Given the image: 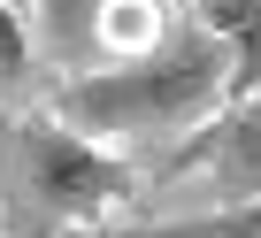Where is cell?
<instances>
[{
  "label": "cell",
  "instance_id": "277c9868",
  "mask_svg": "<svg viewBox=\"0 0 261 238\" xmlns=\"http://www.w3.org/2000/svg\"><path fill=\"white\" fill-rule=\"evenodd\" d=\"M192 169L215 177L223 207H253L261 200V92L238 100V108H223L215 123H200L192 139H177V146L154 154V184H177Z\"/></svg>",
  "mask_w": 261,
  "mask_h": 238
},
{
  "label": "cell",
  "instance_id": "6da1fadb",
  "mask_svg": "<svg viewBox=\"0 0 261 238\" xmlns=\"http://www.w3.org/2000/svg\"><path fill=\"white\" fill-rule=\"evenodd\" d=\"M223 85H230V62L223 46L185 16L169 23V39L123 69H100V77H69L54 85V115L85 139H130V146H177L192 139L200 123L223 115Z\"/></svg>",
  "mask_w": 261,
  "mask_h": 238
},
{
  "label": "cell",
  "instance_id": "3957f363",
  "mask_svg": "<svg viewBox=\"0 0 261 238\" xmlns=\"http://www.w3.org/2000/svg\"><path fill=\"white\" fill-rule=\"evenodd\" d=\"M169 39V16L162 0H39L31 8V46L69 77H100V69H123Z\"/></svg>",
  "mask_w": 261,
  "mask_h": 238
},
{
  "label": "cell",
  "instance_id": "7a4b0ae2",
  "mask_svg": "<svg viewBox=\"0 0 261 238\" xmlns=\"http://www.w3.org/2000/svg\"><path fill=\"white\" fill-rule=\"evenodd\" d=\"M130 200H139V177L115 146L69 131L54 108L0 115V238L108 230V215Z\"/></svg>",
  "mask_w": 261,
  "mask_h": 238
},
{
  "label": "cell",
  "instance_id": "52a82bcc",
  "mask_svg": "<svg viewBox=\"0 0 261 238\" xmlns=\"http://www.w3.org/2000/svg\"><path fill=\"white\" fill-rule=\"evenodd\" d=\"M31 54H39V46H31V16H16L8 0H0V92L31 69Z\"/></svg>",
  "mask_w": 261,
  "mask_h": 238
},
{
  "label": "cell",
  "instance_id": "8992f818",
  "mask_svg": "<svg viewBox=\"0 0 261 238\" xmlns=\"http://www.w3.org/2000/svg\"><path fill=\"white\" fill-rule=\"evenodd\" d=\"M108 238H261V200L253 207H215V215H177V223H123Z\"/></svg>",
  "mask_w": 261,
  "mask_h": 238
},
{
  "label": "cell",
  "instance_id": "5b68a950",
  "mask_svg": "<svg viewBox=\"0 0 261 238\" xmlns=\"http://www.w3.org/2000/svg\"><path fill=\"white\" fill-rule=\"evenodd\" d=\"M192 23L223 46L230 62V85H223V108L253 100L261 92V0H192Z\"/></svg>",
  "mask_w": 261,
  "mask_h": 238
}]
</instances>
